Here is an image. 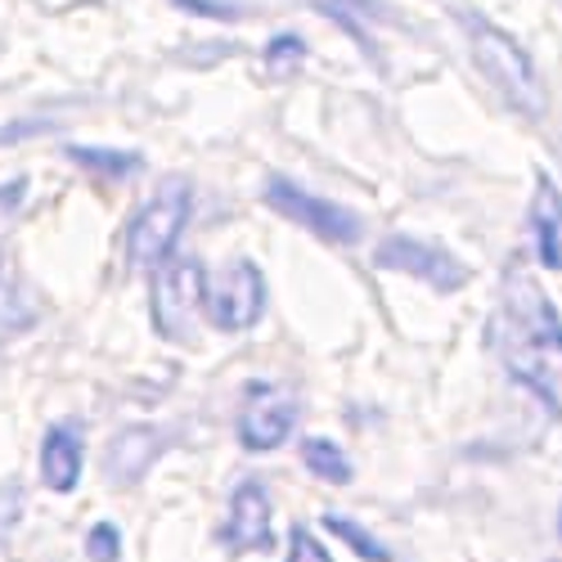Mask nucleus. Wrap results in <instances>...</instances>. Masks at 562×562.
Segmentation results:
<instances>
[{
  "instance_id": "nucleus-1",
  "label": "nucleus",
  "mask_w": 562,
  "mask_h": 562,
  "mask_svg": "<svg viewBox=\"0 0 562 562\" xmlns=\"http://www.w3.org/2000/svg\"><path fill=\"white\" fill-rule=\"evenodd\" d=\"M491 338L513 369V379L527 383L549 409L562 414V315L527 270L504 274Z\"/></svg>"
},
{
  "instance_id": "nucleus-2",
  "label": "nucleus",
  "mask_w": 562,
  "mask_h": 562,
  "mask_svg": "<svg viewBox=\"0 0 562 562\" xmlns=\"http://www.w3.org/2000/svg\"><path fill=\"white\" fill-rule=\"evenodd\" d=\"M463 32H468V50H473L477 72L518 113L540 117L544 113V81H540L531 55L518 45V36H508L504 27H495L491 19H477V14H463Z\"/></svg>"
},
{
  "instance_id": "nucleus-3",
  "label": "nucleus",
  "mask_w": 562,
  "mask_h": 562,
  "mask_svg": "<svg viewBox=\"0 0 562 562\" xmlns=\"http://www.w3.org/2000/svg\"><path fill=\"white\" fill-rule=\"evenodd\" d=\"M190 212H194V190H190V180H162L158 184V194L139 207L126 225V261L135 270H158L176 244H180V234L184 225H190Z\"/></svg>"
},
{
  "instance_id": "nucleus-4",
  "label": "nucleus",
  "mask_w": 562,
  "mask_h": 562,
  "mask_svg": "<svg viewBox=\"0 0 562 562\" xmlns=\"http://www.w3.org/2000/svg\"><path fill=\"white\" fill-rule=\"evenodd\" d=\"M203 284H207V270L194 257H167L154 270L149 315H154V329L167 342H190L194 315L203 311Z\"/></svg>"
},
{
  "instance_id": "nucleus-5",
  "label": "nucleus",
  "mask_w": 562,
  "mask_h": 562,
  "mask_svg": "<svg viewBox=\"0 0 562 562\" xmlns=\"http://www.w3.org/2000/svg\"><path fill=\"white\" fill-rule=\"evenodd\" d=\"M261 199H266L279 216H284V221L311 229L315 239H324V244L351 248V244H360V234H364V225H360V216H356L351 207H342V203H334V199H319V194L302 190V184L289 180V176H270V180H266V190H261Z\"/></svg>"
},
{
  "instance_id": "nucleus-6",
  "label": "nucleus",
  "mask_w": 562,
  "mask_h": 562,
  "mask_svg": "<svg viewBox=\"0 0 562 562\" xmlns=\"http://www.w3.org/2000/svg\"><path fill=\"white\" fill-rule=\"evenodd\" d=\"M203 311L212 329L244 334L266 315V274L257 261H229L221 274H207L203 284Z\"/></svg>"
},
{
  "instance_id": "nucleus-7",
  "label": "nucleus",
  "mask_w": 562,
  "mask_h": 562,
  "mask_svg": "<svg viewBox=\"0 0 562 562\" xmlns=\"http://www.w3.org/2000/svg\"><path fill=\"white\" fill-rule=\"evenodd\" d=\"M373 261L383 270H401V274L424 279V284H432L437 293H459L468 284V266L454 252H446L428 239H409V234H387L379 244V252H373Z\"/></svg>"
},
{
  "instance_id": "nucleus-8",
  "label": "nucleus",
  "mask_w": 562,
  "mask_h": 562,
  "mask_svg": "<svg viewBox=\"0 0 562 562\" xmlns=\"http://www.w3.org/2000/svg\"><path fill=\"white\" fill-rule=\"evenodd\" d=\"M221 540L234 553L270 549V540H274V531H270V495L261 491V482H239V491H234V499H229V518H225Z\"/></svg>"
},
{
  "instance_id": "nucleus-9",
  "label": "nucleus",
  "mask_w": 562,
  "mask_h": 562,
  "mask_svg": "<svg viewBox=\"0 0 562 562\" xmlns=\"http://www.w3.org/2000/svg\"><path fill=\"white\" fill-rule=\"evenodd\" d=\"M293 424H297L293 401L270 396L266 387H257V401L239 414V441H244V450H274V446L289 441Z\"/></svg>"
},
{
  "instance_id": "nucleus-10",
  "label": "nucleus",
  "mask_w": 562,
  "mask_h": 562,
  "mask_svg": "<svg viewBox=\"0 0 562 562\" xmlns=\"http://www.w3.org/2000/svg\"><path fill=\"white\" fill-rule=\"evenodd\" d=\"M162 454V432L158 428H126L113 437L109 454H104V473L117 486H131L149 473V463Z\"/></svg>"
},
{
  "instance_id": "nucleus-11",
  "label": "nucleus",
  "mask_w": 562,
  "mask_h": 562,
  "mask_svg": "<svg viewBox=\"0 0 562 562\" xmlns=\"http://www.w3.org/2000/svg\"><path fill=\"white\" fill-rule=\"evenodd\" d=\"M531 239H536L540 266L562 270V194L553 190L549 176H540L536 199H531Z\"/></svg>"
},
{
  "instance_id": "nucleus-12",
  "label": "nucleus",
  "mask_w": 562,
  "mask_h": 562,
  "mask_svg": "<svg viewBox=\"0 0 562 562\" xmlns=\"http://www.w3.org/2000/svg\"><path fill=\"white\" fill-rule=\"evenodd\" d=\"M41 482L59 495L77 491V482H81V437L64 424L50 428L41 441Z\"/></svg>"
},
{
  "instance_id": "nucleus-13",
  "label": "nucleus",
  "mask_w": 562,
  "mask_h": 562,
  "mask_svg": "<svg viewBox=\"0 0 562 562\" xmlns=\"http://www.w3.org/2000/svg\"><path fill=\"white\" fill-rule=\"evenodd\" d=\"M64 158L77 162L90 176H100V180H126V176H135L139 167H145V158H139L135 149H104V145H68Z\"/></svg>"
},
{
  "instance_id": "nucleus-14",
  "label": "nucleus",
  "mask_w": 562,
  "mask_h": 562,
  "mask_svg": "<svg viewBox=\"0 0 562 562\" xmlns=\"http://www.w3.org/2000/svg\"><path fill=\"white\" fill-rule=\"evenodd\" d=\"M302 463H306V473H315L319 482H329V486H347L356 477L347 450L338 441H329V437H306L302 441Z\"/></svg>"
},
{
  "instance_id": "nucleus-15",
  "label": "nucleus",
  "mask_w": 562,
  "mask_h": 562,
  "mask_svg": "<svg viewBox=\"0 0 562 562\" xmlns=\"http://www.w3.org/2000/svg\"><path fill=\"white\" fill-rule=\"evenodd\" d=\"M324 527H329L356 558H364V562H392V553H387V544L383 540H373L360 522H351V518H342V513H324Z\"/></svg>"
},
{
  "instance_id": "nucleus-16",
  "label": "nucleus",
  "mask_w": 562,
  "mask_h": 562,
  "mask_svg": "<svg viewBox=\"0 0 562 562\" xmlns=\"http://www.w3.org/2000/svg\"><path fill=\"white\" fill-rule=\"evenodd\" d=\"M319 10L329 14V19H338L364 50H369V32H364V19H373L379 14V0H319Z\"/></svg>"
},
{
  "instance_id": "nucleus-17",
  "label": "nucleus",
  "mask_w": 562,
  "mask_h": 562,
  "mask_svg": "<svg viewBox=\"0 0 562 562\" xmlns=\"http://www.w3.org/2000/svg\"><path fill=\"white\" fill-rule=\"evenodd\" d=\"M302 59H306V41H302L297 32H279V36H270V45H266V68H270L274 77L293 72Z\"/></svg>"
},
{
  "instance_id": "nucleus-18",
  "label": "nucleus",
  "mask_w": 562,
  "mask_h": 562,
  "mask_svg": "<svg viewBox=\"0 0 562 562\" xmlns=\"http://www.w3.org/2000/svg\"><path fill=\"white\" fill-rule=\"evenodd\" d=\"M86 553L90 562H122V531L113 522H95L86 531Z\"/></svg>"
},
{
  "instance_id": "nucleus-19",
  "label": "nucleus",
  "mask_w": 562,
  "mask_h": 562,
  "mask_svg": "<svg viewBox=\"0 0 562 562\" xmlns=\"http://www.w3.org/2000/svg\"><path fill=\"white\" fill-rule=\"evenodd\" d=\"M176 10L184 14H194V19H212V23H234V19H244L239 5H229V0H171Z\"/></svg>"
},
{
  "instance_id": "nucleus-20",
  "label": "nucleus",
  "mask_w": 562,
  "mask_h": 562,
  "mask_svg": "<svg viewBox=\"0 0 562 562\" xmlns=\"http://www.w3.org/2000/svg\"><path fill=\"white\" fill-rule=\"evenodd\" d=\"M289 562H334V558L306 527H293L289 531Z\"/></svg>"
},
{
  "instance_id": "nucleus-21",
  "label": "nucleus",
  "mask_w": 562,
  "mask_h": 562,
  "mask_svg": "<svg viewBox=\"0 0 562 562\" xmlns=\"http://www.w3.org/2000/svg\"><path fill=\"white\" fill-rule=\"evenodd\" d=\"M23 518V491L14 482H0V531H10Z\"/></svg>"
},
{
  "instance_id": "nucleus-22",
  "label": "nucleus",
  "mask_w": 562,
  "mask_h": 562,
  "mask_svg": "<svg viewBox=\"0 0 562 562\" xmlns=\"http://www.w3.org/2000/svg\"><path fill=\"white\" fill-rule=\"evenodd\" d=\"M23 190H27V180H23V176H19L14 184H5V190H0V207H14V203L23 199Z\"/></svg>"
},
{
  "instance_id": "nucleus-23",
  "label": "nucleus",
  "mask_w": 562,
  "mask_h": 562,
  "mask_svg": "<svg viewBox=\"0 0 562 562\" xmlns=\"http://www.w3.org/2000/svg\"><path fill=\"white\" fill-rule=\"evenodd\" d=\"M558 536H562V513H558Z\"/></svg>"
}]
</instances>
